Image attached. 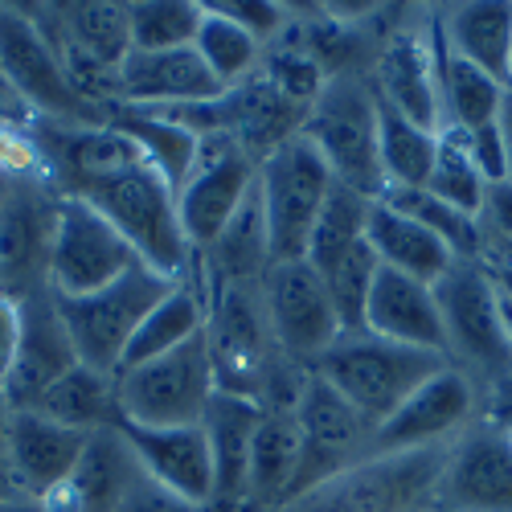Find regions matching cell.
I'll return each mask as SVG.
<instances>
[{"label":"cell","instance_id":"6da1fadb","mask_svg":"<svg viewBox=\"0 0 512 512\" xmlns=\"http://www.w3.org/2000/svg\"><path fill=\"white\" fill-rule=\"evenodd\" d=\"M300 136L320 152L336 185H345L369 201L386 193L377 148V95L369 74H332L308 103Z\"/></svg>","mask_w":512,"mask_h":512},{"label":"cell","instance_id":"7a4b0ae2","mask_svg":"<svg viewBox=\"0 0 512 512\" xmlns=\"http://www.w3.org/2000/svg\"><path fill=\"white\" fill-rule=\"evenodd\" d=\"M447 365L451 361L439 353L394 345L386 336L357 328V332H340L336 345L312 365V373H320L357 414L381 426L422 381H431Z\"/></svg>","mask_w":512,"mask_h":512},{"label":"cell","instance_id":"3957f363","mask_svg":"<svg viewBox=\"0 0 512 512\" xmlns=\"http://www.w3.org/2000/svg\"><path fill=\"white\" fill-rule=\"evenodd\" d=\"M0 70L13 99L29 119L41 123H107L111 107L87 99L54 50L46 29L37 25L33 9L0 5Z\"/></svg>","mask_w":512,"mask_h":512},{"label":"cell","instance_id":"277c9868","mask_svg":"<svg viewBox=\"0 0 512 512\" xmlns=\"http://www.w3.org/2000/svg\"><path fill=\"white\" fill-rule=\"evenodd\" d=\"M435 300L443 312L447 361L472 381L480 398L512 373V340L504 332L500 291L484 263H455L439 283Z\"/></svg>","mask_w":512,"mask_h":512},{"label":"cell","instance_id":"5b68a950","mask_svg":"<svg viewBox=\"0 0 512 512\" xmlns=\"http://www.w3.org/2000/svg\"><path fill=\"white\" fill-rule=\"evenodd\" d=\"M173 287H177V279H168V275L152 271L148 263H140L91 295H54L78 361L91 369H103V373H115L127 340L136 336L144 316Z\"/></svg>","mask_w":512,"mask_h":512},{"label":"cell","instance_id":"8992f818","mask_svg":"<svg viewBox=\"0 0 512 512\" xmlns=\"http://www.w3.org/2000/svg\"><path fill=\"white\" fill-rule=\"evenodd\" d=\"M443 451L410 455H373L349 472L324 480L279 512H435V480Z\"/></svg>","mask_w":512,"mask_h":512},{"label":"cell","instance_id":"52a82bcc","mask_svg":"<svg viewBox=\"0 0 512 512\" xmlns=\"http://www.w3.org/2000/svg\"><path fill=\"white\" fill-rule=\"evenodd\" d=\"M119 414L136 426H197L218 394L213 357L205 332L185 340L181 349L115 373Z\"/></svg>","mask_w":512,"mask_h":512},{"label":"cell","instance_id":"ba28073f","mask_svg":"<svg viewBox=\"0 0 512 512\" xmlns=\"http://www.w3.org/2000/svg\"><path fill=\"white\" fill-rule=\"evenodd\" d=\"M332 189L336 181L328 173V164L304 136L279 144L259 164V197H263L267 234H271V263L304 259Z\"/></svg>","mask_w":512,"mask_h":512},{"label":"cell","instance_id":"9c48e42d","mask_svg":"<svg viewBox=\"0 0 512 512\" xmlns=\"http://www.w3.org/2000/svg\"><path fill=\"white\" fill-rule=\"evenodd\" d=\"M209 357H213V377H218L222 394H238L259 406L267 381L275 369L287 361L271 336L263 295L259 287H222L209 291Z\"/></svg>","mask_w":512,"mask_h":512},{"label":"cell","instance_id":"30bf717a","mask_svg":"<svg viewBox=\"0 0 512 512\" xmlns=\"http://www.w3.org/2000/svg\"><path fill=\"white\" fill-rule=\"evenodd\" d=\"M369 87L377 103L398 115L443 132V99H439V21L431 13H410L377 41L369 66Z\"/></svg>","mask_w":512,"mask_h":512},{"label":"cell","instance_id":"8fae6325","mask_svg":"<svg viewBox=\"0 0 512 512\" xmlns=\"http://www.w3.org/2000/svg\"><path fill=\"white\" fill-rule=\"evenodd\" d=\"M58 201L62 193L46 177V168H33V173H17L9 201L0 205V291L13 300L50 291Z\"/></svg>","mask_w":512,"mask_h":512},{"label":"cell","instance_id":"7c38bea8","mask_svg":"<svg viewBox=\"0 0 512 512\" xmlns=\"http://www.w3.org/2000/svg\"><path fill=\"white\" fill-rule=\"evenodd\" d=\"M259 295L279 353L304 369H312L336 345V336L345 332L320 271L308 259L271 263V271L259 283Z\"/></svg>","mask_w":512,"mask_h":512},{"label":"cell","instance_id":"4fadbf2b","mask_svg":"<svg viewBox=\"0 0 512 512\" xmlns=\"http://www.w3.org/2000/svg\"><path fill=\"white\" fill-rule=\"evenodd\" d=\"M295 422H300L304 455H300V480H295V496L291 500H300L304 492L320 488L324 480H332L340 472H349V467L373 459V431L377 426L365 414H357L312 369L304 377L300 402H295Z\"/></svg>","mask_w":512,"mask_h":512},{"label":"cell","instance_id":"5bb4252c","mask_svg":"<svg viewBox=\"0 0 512 512\" xmlns=\"http://www.w3.org/2000/svg\"><path fill=\"white\" fill-rule=\"evenodd\" d=\"M140 263L144 259L136 254V246L91 201L62 193L54 250H50V291L54 295H91Z\"/></svg>","mask_w":512,"mask_h":512},{"label":"cell","instance_id":"9a60e30c","mask_svg":"<svg viewBox=\"0 0 512 512\" xmlns=\"http://www.w3.org/2000/svg\"><path fill=\"white\" fill-rule=\"evenodd\" d=\"M254 185H259V160L234 136H226V132L201 136L193 173L177 189L181 230H185L193 254H201L226 230V222L242 209V201L250 197Z\"/></svg>","mask_w":512,"mask_h":512},{"label":"cell","instance_id":"2e32d148","mask_svg":"<svg viewBox=\"0 0 512 512\" xmlns=\"http://www.w3.org/2000/svg\"><path fill=\"white\" fill-rule=\"evenodd\" d=\"M435 512H512V431L480 414L447 443Z\"/></svg>","mask_w":512,"mask_h":512},{"label":"cell","instance_id":"e0dca14e","mask_svg":"<svg viewBox=\"0 0 512 512\" xmlns=\"http://www.w3.org/2000/svg\"><path fill=\"white\" fill-rule=\"evenodd\" d=\"M480 418V390L455 365L439 369L373 431V455L435 451Z\"/></svg>","mask_w":512,"mask_h":512},{"label":"cell","instance_id":"ac0fdd59","mask_svg":"<svg viewBox=\"0 0 512 512\" xmlns=\"http://www.w3.org/2000/svg\"><path fill=\"white\" fill-rule=\"evenodd\" d=\"M222 82L205 70L197 50H168V54H127L111 78V107H140V111H177L222 99Z\"/></svg>","mask_w":512,"mask_h":512},{"label":"cell","instance_id":"d6986e66","mask_svg":"<svg viewBox=\"0 0 512 512\" xmlns=\"http://www.w3.org/2000/svg\"><path fill=\"white\" fill-rule=\"evenodd\" d=\"M119 435L132 447L140 472L189 504H209L213 492V459L205 426H136L119 422Z\"/></svg>","mask_w":512,"mask_h":512},{"label":"cell","instance_id":"ffe728a7","mask_svg":"<svg viewBox=\"0 0 512 512\" xmlns=\"http://www.w3.org/2000/svg\"><path fill=\"white\" fill-rule=\"evenodd\" d=\"M87 439L91 435L70 431V426L46 418L41 410H13V426H9L13 496H33V500L54 496L78 467Z\"/></svg>","mask_w":512,"mask_h":512},{"label":"cell","instance_id":"44dd1931","mask_svg":"<svg viewBox=\"0 0 512 512\" xmlns=\"http://www.w3.org/2000/svg\"><path fill=\"white\" fill-rule=\"evenodd\" d=\"M78 365V353L70 345V332L58 316L54 291H37L21 300V353L5 381V398L13 410H33L62 373Z\"/></svg>","mask_w":512,"mask_h":512},{"label":"cell","instance_id":"7402d4cb","mask_svg":"<svg viewBox=\"0 0 512 512\" xmlns=\"http://www.w3.org/2000/svg\"><path fill=\"white\" fill-rule=\"evenodd\" d=\"M259 406L238 394H213L201 426L209 435L213 459V492L205 512H246L250 504V451L254 431H259Z\"/></svg>","mask_w":512,"mask_h":512},{"label":"cell","instance_id":"603a6c76","mask_svg":"<svg viewBox=\"0 0 512 512\" xmlns=\"http://www.w3.org/2000/svg\"><path fill=\"white\" fill-rule=\"evenodd\" d=\"M365 332L386 336L394 345L426 349L447 357V336H443V312L435 300V287L398 275L390 267H381L365 304Z\"/></svg>","mask_w":512,"mask_h":512},{"label":"cell","instance_id":"cb8c5ba5","mask_svg":"<svg viewBox=\"0 0 512 512\" xmlns=\"http://www.w3.org/2000/svg\"><path fill=\"white\" fill-rule=\"evenodd\" d=\"M136 480L140 463L119 435V426H111V431H95L87 439V451H82L70 480L54 496H46V504L54 512H119Z\"/></svg>","mask_w":512,"mask_h":512},{"label":"cell","instance_id":"d4e9b609","mask_svg":"<svg viewBox=\"0 0 512 512\" xmlns=\"http://www.w3.org/2000/svg\"><path fill=\"white\" fill-rule=\"evenodd\" d=\"M197 271L205 279V291L222 287H259L271 271V234L259 185L250 189L242 209L226 222V230L197 254Z\"/></svg>","mask_w":512,"mask_h":512},{"label":"cell","instance_id":"484cf974","mask_svg":"<svg viewBox=\"0 0 512 512\" xmlns=\"http://www.w3.org/2000/svg\"><path fill=\"white\" fill-rule=\"evenodd\" d=\"M443 46L467 66L484 70L512 91V5L508 0H472V5L435 9Z\"/></svg>","mask_w":512,"mask_h":512},{"label":"cell","instance_id":"4316f807","mask_svg":"<svg viewBox=\"0 0 512 512\" xmlns=\"http://www.w3.org/2000/svg\"><path fill=\"white\" fill-rule=\"evenodd\" d=\"M259 431H254V451H250V504L246 512H279L295 496V480H300V422H295V406H259Z\"/></svg>","mask_w":512,"mask_h":512},{"label":"cell","instance_id":"83f0119b","mask_svg":"<svg viewBox=\"0 0 512 512\" xmlns=\"http://www.w3.org/2000/svg\"><path fill=\"white\" fill-rule=\"evenodd\" d=\"M365 238H369L381 267H390L398 275H410V279H422L431 287L459 263L431 230L418 226L414 218H406V213L390 209L386 201H373Z\"/></svg>","mask_w":512,"mask_h":512},{"label":"cell","instance_id":"f1b7e54d","mask_svg":"<svg viewBox=\"0 0 512 512\" xmlns=\"http://www.w3.org/2000/svg\"><path fill=\"white\" fill-rule=\"evenodd\" d=\"M46 418L70 426V431L95 435V431H111V426L123 422L119 414V381L115 373L91 369V365H74L70 373H62L54 386L37 398V406Z\"/></svg>","mask_w":512,"mask_h":512},{"label":"cell","instance_id":"f546056e","mask_svg":"<svg viewBox=\"0 0 512 512\" xmlns=\"http://www.w3.org/2000/svg\"><path fill=\"white\" fill-rule=\"evenodd\" d=\"M107 119L144 152V160L173 185V193L185 185V177L197 164V148H201L197 132H189L185 123L168 119L160 111H140V107H111Z\"/></svg>","mask_w":512,"mask_h":512},{"label":"cell","instance_id":"4dcf8cb0","mask_svg":"<svg viewBox=\"0 0 512 512\" xmlns=\"http://www.w3.org/2000/svg\"><path fill=\"white\" fill-rule=\"evenodd\" d=\"M439 99H443V127H451V132H480L488 123H500L508 87L455 58L439 33Z\"/></svg>","mask_w":512,"mask_h":512},{"label":"cell","instance_id":"1f68e13d","mask_svg":"<svg viewBox=\"0 0 512 512\" xmlns=\"http://www.w3.org/2000/svg\"><path fill=\"white\" fill-rule=\"evenodd\" d=\"M377 148H381L386 189H426L439 156V132L398 115L386 103H377Z\"/></svg>","mask_w":512,"mask_h":512},{"label":"cell","instance_id":"d6a6232c","mask_svg":"<svg viewBox=\"0 0 512 512\" xmlns=\"http://www.w3.org/2000/svg\"><path fill=\"white\" fill-rule=\"evenodd\" d=\"M193 50L205 62V70L222 82V91H238V87H246L250 78H259L263 58H267V46L259 37L246 33L242 25H234L230 17L213 13V9H205V17H201Z\"/></svg>","mask_w":512,"mask_h":512},{"label":"cell","instance_id":"836d02e7","mask_svg":"<svg viewBox=\"0 0 512 512\" xmlns=\"http://www.w3.org/2000/svg\"><path fill=\"white\" fill-rule=\"evenodd\" d=\"M381 201H386L390 209H398V213H406V218H414L418 226H426L459 263H480L484 259V230H480V218H472V213L451 209L447 201H439L426 189H386Z\"/></svg>","mask_w":512,"mask_h":512},{"label":"cell","instance_id":"e575fe53","mask_svg":"<svg viewBox=\"0 0 512 512\" xmlns=\"http://www.w3.org/2000/svg\"><path fill=\"white\" fill-rule=\"evenodd\" d=\"M205 9L193 0H136L127 5V37L132 54H168L189 50L201 29Z\"/></svg>","mask_w":512,"mask_h":512},{"label":"cell","instance_id":"d590c367","mask_svg":"<svg viewBox=\"0 0 512 512\" xmlns=\"http://www.w3.org/2000/svg\"><path fill=\"white\" fill-rule=\"evenodd\" d=\"M328 295H332V308L340 316V324H345V332H357L365 328V304H369V291H373V279L381 271L377 254L369 246V238L353 242L345 254H336L332 263L316 267Z\"/></svg>","mask_w":512,"mask_h":512},{"label":"cell","instance_id":"8d00e7d4","mask_svg":"<svg viewBox=\"0 0 512 512\" xmlns=\"http://www.w3.org/2000/svg\"><path fill=\"white\" fill-rule=\"evenodd\" d=\"M426 193H435L439 201H447L459 213L480 218L484 197H488V181L476 168L472 152H467L463 132H451V127L439 132V156H435V168H431V181H426Z\"/></svg>","mask_w":512,"mask_h":512},{"label":"cell","instance_id":"74e56055","mask_svg":"<svg viewBox=\"0 0 512 512\" xmlns=\"http://www.w3.org/2000/svg\"><path fill=\"white\" fill-rule=\"evenodd\" d=\"M369 209H373L369 197H361V193H353L345 185H336L328 205H324V213H320L316 230H312V242H308L304 259L312 267H324V263L336 259V254H345L353 242H361L365 226H369Z\"/></svg>","mask_w":512,"mask_h":512},{"label":"cell","instance_id":"f35d334b","mask_svg":"<svg viewBox=\"0 0 512 512\" xmlns=\"http://www.w3.org/2000/svg\"><path fill=\"white\" fill-rule=\"evenodd\" d=\"M205 9L230 17L234 25H242L246 33L259 37L263 46H271V37L287 25L283 5H267V0H213V5H205Z\"/></svg>","mask_w":512,"mask_h":512},{"label":"cell","instance_id":"ab89813d","mask_svg":"<svg viewBox=\"0 0 512 512\" xmlns=\"http://www.w3.org/2000/svg\"><path fill=\"white\" fill-rule=\"evenodd\" d=\"M480 230H484V250H512V181L488 185Z\"/></svg>","mask_w":512,"mask_h":512},{"label":"cell","instance_id":"60d3db41","mask_svg":"<svg viewBox=\"0 0 512 512\" xmlns=\"http://www.w3.org/2000/svg\"><path fill=\"white\" fill-rule=\"evenodd\" d=\"M467 140V152H472L476 168L484 173L488 185H500L508 181V152H504V136H500V123H488L480 132H463Z\"/></svg>","mask_w":512,"mask_h":512},{"label":"cell","instance_id":"b9f144b4","mask_svg":"<svg viewBox=\"0 0 512 512\" xmlns=\"http://www.w3.org/2000/svg\"><path fill=\"white\" fill-rule=\"evenodd\" d=\"M119 512H205V508L201 504H189V500H181L173 492H164L160 484H152L140 472V480L132 484V492H127V500L119 504Z\"/></svg>","mask_w":512,"mask_h":512},{"label":"cell","instance_id":"7bdbcfd3","mask_svg":"<svg viewBox=\"0 0 512 512\" xmlns=\"http://www.w3.org/2000/svg\"><path fill=\"white\" fill-rule=\"evenodd\" d=\"M17 353H21V300L0 291V390L17 365Z\"/></svg>","mask_w":512,"mask_h":512},{"label":"cell","instance_id":"ee69618b","mask_svg":"<svg viewBox=\"0 0 512 512\" xmlns=\"http://www.w3.org/2000/svg\"><path fill=\"white\" fill-rule=\"evenodd\" d=\"M480 414L492 418V422H500L504 431H512V373L504 381H496V386L480 398Z\"/></svg>","mask_w":512,"mask_h":512},{"label":"cell","instance_id":"f6af8a7d","mask_svg":"<svg viewBox=\"0 0 512 512\" xmlns=\"http://www.w3.org/2000/svg\"><path fill=\"white\" fill-rule=\"evenodd\" d=\"M9 426H13V406L0 390V500L13 496V476H9Z\"/></svg>","mask_w":512,"mask_h":512},{"label":"cell","instance_id":"bcb514c9","mask_svg":"<svg viewBox=\"0 0 512 512\" xmlns=\"http://www.w3.org/2000/svg\"><path fill=\"white\" fill-rule=\"evenodd\" d=\"M0 115H5V119H17V123H29V115L21 111V103H17V99H13V91H9L5 70H0Z\"/></svg>","mask_w":512,"mask_h":512},{"label":"cell","instance_id":"7dc6e473","mask_svg":"<svg viewBox=\"0 0 512 512\" xmlns=\"http://www.w3.org/2000/svg\"><path fill=\"white\" fill-rule=\"evenodd\" d=\"M0 512H54V508L33 496H9V500H0Z\"/></svg>","mask_w":512,"mask_h":512},{"label":"cell","instance_id":"c3c4849f","mask_svg":"<svg viewBox=\"0 0 512 512\" xmlns=\"http://www.w3.org/2000/svg\"><path fill=\"white\" fill-rule=\"evenodd\" d=\"M484 267H488V275H492V283L500 291V300L512 304V267H504V263H484Z\"/></svg>","mask_w":512,"mask_h":512},{"label":"cell","instance_id":"681fc988","mask_svg":"<svg viewBox=\"0 0 512 512\" xmlns=\"http://www.w3.org/2000/svg\"><path fill=\"white\" fill-rule=\"evenodd\" d=\"M500 136H504V152H508V181H512V91H508L504 111H500Z\"/></svg>","mask_w":512,"mask_h":512},{"label":"cell","instance_id":"f907efd6","mask_svg":"<svg viewBox=\"0 0 512 512\" xmlns=\"http://www.w3.org/2000/svg\"><path fill=\"white\" fill-rule=\"evenodd\" d=\"M13 181H17V173H9V168H0V205L9 201V193H13Z\"/></svg>","mask_w":512,"mask_h":512},{"label":"cell","instance_id":"816d5d0a","mask_svg":"<svg viewBox=\"0 0 512 512\" xmlns=\"http://www.w3.org/2000/svg\"><path fill=\"white\" fill-rule=\"evenodd\" d=\"M500 312H504V332H508V340H512V304L500 300Z\"/></svg>","mask_w":512,"mask_h":512}]
</instances>
